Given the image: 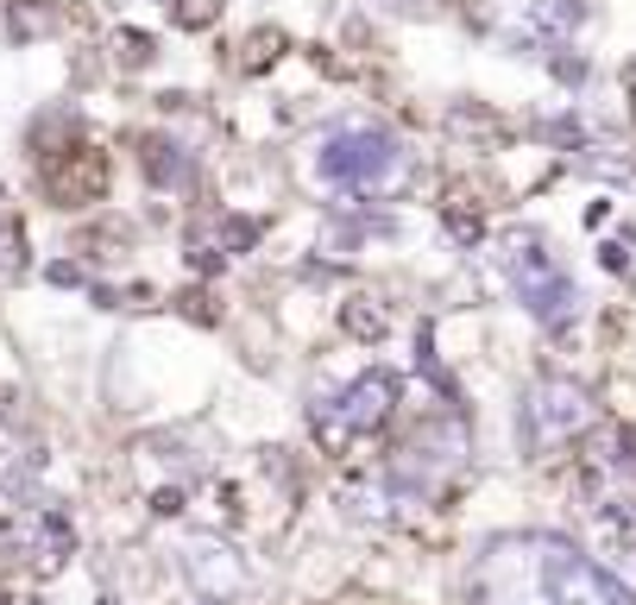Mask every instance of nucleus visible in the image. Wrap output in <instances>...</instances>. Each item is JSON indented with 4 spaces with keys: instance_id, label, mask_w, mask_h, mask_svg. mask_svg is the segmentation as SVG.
<instances>
[{
    "instance_id": "1",
    "label": "nucleus",
    "mask_w": 636,
    "mask_h": 605,
    "mask_svg": "<svg viewBox=\"0 0 636 605\" xmlns=\"http://www.w3.org/2000/svg\"><path fill=\"white\" fill-rule=\"evenodd\" d=\"M473 586L479 593H505V600H530V605H636L605 568H592L586 555L560 549L548 536L492 549Z\"/></svg>"
},
{
    "instance_id": "2",
    "label": "nucleus",
    "mask_w": 636,
    "mask_h": 605,
    "mask_svg": "<svg viewBox=\"0 0 636 605\" xmlns=\"http://www.w3.org/2000/svg\"><path fill=\"white\" fill-rule=\"evenodd\" d=\"M315 164L328 183H354V190H397L404 183V146L391 133H372V126L334 133Z\"/></svg>"
},
{
    "instance_id": "3",
    "label": "nucleus",
    "mask_w": 636,
    "mask_h": 605,
    "mask_svg": "<svg viewBox=\"0 0 636 605\" xmlns=\"http://www.w3.org/2000/svg\"><path fill=\"white\" fill-rule=\"evenodd\" d=\"M505 259H510V277H517V290H523V302H530L535 322H542V328H567V316L580 309V290H574V277L542 252V240H535V233H510Z\"/></svg>"
},
{
    "instance_id": "4",
    "label": "nucleus",
    "mask_w": 636,
    "mask_h": 605,
    "mask_svg": "<svg viewBox=\"0 0 636 605\" xmlns=\"http://www.w3.org/2000/svg\"><path fill=\"white\" fill-rule=\"evenodd\" d=\"M586 423H592V403H586V391L574 378H535L530 398H523L517 435H523L530 454H548V448H560V442H574Z\"/></svg>"
},
{
    "instance_id": "5",
    "label": "nucleus",
    "mask_w": 636,
    "mask_h": 605,
    "mask_svg": "<svg viewBox=\"0 0 636 605\" xmlns=\"http://www.w3.org/2000/svg\"><path fill=\"white\" fill-rule=\"evenodd\" d=\"M391 403H397V378L391 373H359L340 398L315 403V435H322L328 448H340V442H354V435H366V429H379L384 416H391Z\"/></svg>"
},
{
    "instance_id": "6",
    "label": "nucleus",
    "mask_w": 636,
    "mask_h": 605,
    "mask_svg": "<svg viewBox=\"0 0 636 605\" xmlns=\"http://www.w3.org/2000/svg\"><path fill=\"white\" fill-rule=\"evenodd\" d=\"M183 568H189V580L203 586L208 600H221V593H240V586H246L233 549H221V543H189V549H183Z\"/></svg>"
},
{
    "instance_id": "7",
    "label": "nucleus",
    "mask_w": 636,
    "mask_h": 605,
    "mask_svg": "<svg viewBox=\"0 0 636 605\" xmlns=\"http://www.w3.org/2000/svg\"><path fill=\"white\" fill-rule=\"evenodd\" d=\"M347 328H354V334H372V341H379V334H384V316H379V309H347Z\"/></svg>"
},
{
    "instance_id": "8",
    "label": "nucleus",
    "mask_w": 636,
    "mask_h": 605,
    "mask_svg": "<svg viewBox=\"0 0 636 605\" xmlns=\"http://www.w3.org/2000/svg\"><path fill=\"white\" fill-rule=\"evenodd\" d=\"M177 20H183V25H208V20H215V0H183Z\"/></svg>"
},
{
    "instance_id": "9",
    "label": "nucleus",
    "mask_w": 636,
    "mask_h": 605,
    "mask_svg": "<svg viewBox=\"0 0 636 605\" xmlns=\"http://www.w3.org/2000/svg\"><path fill=\"white\" fill-rule=\"evenodd\" d=\"M384 7H397V13H416V7H429V0H384Z\"/></svg>"
},
{
    "instance_id": "10",
    "label": "nucleus",
    "mask_w": 636,
    "mask_h": 605,
    "mask_svg": "<svg viewBox=\"0 0 636 605\" xmlns=\"http://www.w3.org/2000/svg\"><path fill=\"white\" fill-rule=\"evenodd\" d=\"M631 82H636V76H631Z\"/></svg>"
}]
</instances>
